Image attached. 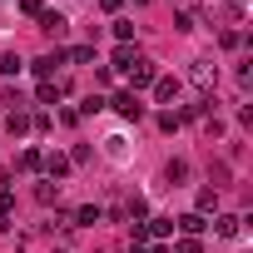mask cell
Listing matches in <instances>:
<instances>
[{
    "mask_svg": "<svg viewBox=\"0 0 253 253\" xmlns=\"http://www.w3.org/2000/svg\"><path fill=\"white\" fill-rule=\"evenodd\" d=\"M124 75H129V94H139V89H149V84L159 80V65H154V60H144V55H134V65L124 70Z\"/></svg>",
    "mask_w": 253,
    "mask_h": 253,
    "instance_id": "obj_1",
    "label": "cell"
},
{
    "mask_svg": "<svg viewBox=\"0 0 253 253\" xmlns=\"http://www.w3.org/2000/svg\"><path fill=\"white\" fill-rule=\"evenodd\" d=\"M189 84L204 89V94H213V84H218V65H213V60H194V65H189Z\"/></svg>",
    "mask_w": 253,
    "mask_h": 253,
    "instance_id": "obj_2",
    "label": "cell"
},
{
    "mask_svg": "<svg viewBox=\"0 0 253 253\" xmlns=\"http://www.w3.org/2000/svg\"><path fill=\"white\" fill-rule=\"evenodd\" d=\"M104 109H114L119 119H144V104H139V94H129V89H119L114 99H104Z\"/></svg>",
    "mask_w": 253,
    "mask_h": 253,
    "instance_id": "obj_3",
    "label": "cell"
},
{
    "mask_svg": "<svg viewBox=\"0 0 253 253\" xmlns=\"http://www.w3.org/2000/svg\"><path fill=\"white\" fill-rule=\"evenodd\" d=\"M149 89H154V99H159V104H179V94H184V80H179V75H159Z\"/></svg>",
    "mask_w": 253,
    "mask_h": 253,
    "instance_id": "obj_4",
    "label": "cell"
},
{
    "mask_svg": "<svg viewBox=\"0 0 253 253\" xmlns=\"http://www.w3.org/2000/svg\"><path fill=\"white\" fill-rule=\"evenodd\" d=\"M204 15H209V20L218 15V20L238 25V20H243V5H238V0H204Z\"/></svg>",
    "mask_w": 253,
    "mask_h": 253,
    "instance_id": "obj_5",
    "label": "cell"
},
{
    "mask_svg": "<svg viewBox=\"0 0 253 253\" xmlns=\"http://www.w3.org/2000/svg\"><path fill=\"white\" fill-rule=\"evenodd\" d=\"M60 65H65V50H50V55H40V60H35V75H40V84H45V80H55V70H60Z\"/></svg>",
    "mask_w": 253,
    "mask_h": 253,
    "instance_id": "obj_6",
    "label": "cell"
},
{
    "mask_svg": "<svg viewBox=\"0 0 253 253\" xmlns=\"http://www.w3.org/2000/svg\"><path fill=\"white\" fill-rule=\"evenodd\" d=\"M40 169H45V174H50V179L60 184V179H65V174L75 169V164H70V154H45V164H40Z\"/></svg>",
    "mask_w": 253,
    "mask_h": 253,
    "instance_id": "obj_7",
    "label": "cell"
},
{
    "mask_svg": "<svg viewBox=\"0 0 253 253\" xmlns=\"http://www.w3.org/2000/svg\"><path fill=\"white\" fill-rule=\"evenodd\" d=\"M194 213H204V218H209V213H218V189H209V184H204V189L194 194Z\"/></svg>",
    "mask_w": 253,
    "mask_h": 253,
    "instance_id": "obj_8",
    "label": "cell"
},
{
    "mask_svg": "<svg viewBox=\"0 0 253 253\" xmlns=\"http://www.w3.org/2000/svg\"><path fill=\"white\" fill-rule=\"evenodd\" d=\"M238 228H243L238 213H213V233H218V238H238Z\"/></svg>",
    "mask_w": 253,
    "mask_h": 253,
    "instance_id": "obj_9",
    "label": "cell"
},
{
    "mask_svg": "<svg viewBox=\"0 0 253 253\" xmlns=\"http://www.w3.org/2000/svg\"><path fill=\"white\" fill-rule=\"evenodd\" d=\"M65 25H70V20H65L60 10H45V15H40V30H45L50 40H60V35H65Z\"/></svg>",
    "mask_w": 253,
    "mask_h": 253,
    "instance_id": "obj_10",
    "label": "cell"
},
{
    "mask_svg": "<svg viewBox=\"0 0 253 253\" xmlns=\"http://www.w3.org/2000/svg\"><path fill=\"white\" fill-rule=\"evenodd\" d=\"M174 228H184V238H199V233L209 228V218H204V213H184V218H174Z\"/></svg>",
    "mask_w": 253,
    "mask_h": 253,
    "instance_id": "obj_11",
    "label": "cell"
},
{
    "mask_svg": "<svg viewBox=\"0 0 253 253\" xmlns=\"http://www.w3.org/2000/svg\"><path fill=\"white\" fill-rule=\"evenodd\" d=\"M35 204H40V209H50V204H60V184H55V179H45V184H35Z\"/></svg>",
    "mask_w": 253,
    "mask_h": 253,
    "instance_id": "obj_12",
    "label": "cell"
},
{
    "mask_svg": "<svg viewBox=\"0 0 253 253\" xmlns=\"http://www.w3.org/2000/svg\"><path fill=\"white\" fill-rule=\"evenodd\" d=\"M99 218H104V209H99V204H80V213H75V228H94Z\"/></svg>",
    "mask_w": 253,
    "mask_h": 253,
    "instance_id": "obj_13",
    "label": "cell"
},
{
    "mask_svg": "<svg viewBox=\"0 0 253 253\" xmlns=\"http://www.w3.org/2000/svg\"><path fill=\"white\" fill-rule=\"evenodd\" d=\"M5 129H10L15 139H20V134H30V114H25V109H10V114H5Z\"/></svg>",
    "mask_w": 253,
    "mask_h": 253,
    "instance_id": "obj_14",
    "label": "cell"
},
{
    "mask_svg": "<svg viewBox=\"0 0 253 253\" xmlns=\"http://www.w3.org/2000/svg\"><path fill=\"white\" fill-rule=\"evenodd\" d=\"M20 70H25V60H20L15 50H0V75H5V80H15Z\"/></svg>",
    "mask_w": 253,
    "mask_h": 253,
    "instance_id": "obj_15",
    "label": "cell"
},
{
    "mask_svg": "<svg viewBox=\"0 0 253 253\" xmlns=\"http://www.w3.org/2000/svg\"><path fill=\"white\" fill-rule=\"evenodd\" d=\"M65 60H70V65H94V45H70Z\"/></svg>",
    "mask_w": 253,
    "mask_h": 253,
    "instance_id": "obj_16",
    "label": "cell"
},
{
    "mask_svg": "<svg viewBox=\"0 0 253 253\" xmlns=\"http://www.w3.org/2000/svg\"><path fill=\"white\" fill-rule=\"evenodd\" d=\"M164 179H169V184H184V179H189V159H169V164H164Z\"/></svg>",
    "mask_w": 253,
    "mask_h": 253,
    "instance_id": "obj_17",
    "label": "cell"
},
{
    "mask_svg": "<svg viewBox=\"0 0 253 253\" xmlns=\"http://www.w3.org/2000/svg\"><path fill=\"white\" fill-rule=\"evenodd\" d=\"M35 99H40V104H60L65 94H60V84H55V80H45V84L35 89Z\"/></svg>",
    "mask_w": 253,
    "mask_h": 253,
    "instance_id": "obj_18",
    "label": "cell"
},
{
    "mask_svg": "<svg viewBox=\"0 0 253 253\" xmlns=\"http://www.w3.org/2000/svg\"><path fill=\"white\" fill-rule=\"evenodd\" d=\"M199 129H204L209 139H223V119H218V114H204V119H199Z\"/></svg>",
    "mask_w": 253,
    "mask_h": 253,
    "instance_id": "obj_19",
    "label": "cell"
},
{
    "mask_svg": "<svg viewBox=\"0 0 253 253\" xmlns=\"http://www.w3.org/2000/svg\"><path fill=\"white\" fill-rule=\"evenodd\" d=\"M174 30H179V35L199 30V15H194V10H179V15H174Z\"/></svg>",
    "mask_w": 253,
    "mask_h": 253,
    "instance_id": "obj_20",
    "label": "cell"
},
{
    "mask_svg": "<svg viewBox=\"0 0 253 253\" xmlns=\"http://www.w3.org/2000/svg\"><path fill=\"white\" fill-rule=\"evenodd\" d=\"M40 164H45L40 149H25V154H20V169H25V174H40Z\"/></svg>",
    "mask_w": 253,
    "mask_h": 253,
    "instance_id": "obj_21",
    "label": "cell"
},
{
    "mask_svg": "<svg viewBox=\"0 0 253 253\" xmlns=\"http://www.w3.org/2000/svg\"><path fill=\"white\" fill-rule=\"evenodd\" d=\"M114 40L119 45H134V20H114Z\"/></svg>",
    "mask_w": 253,
    "mask_h": 253,
    "instance_id": "obj_22",
    "label": "cell"
},
{
    "mask_svg": "<svg viewBox=\"0 0 253 253\" xmlns=\"http://www.w3.org/2000/svg\"><path fill=\"white\" fill-rule=\"evenodd\" d=\"M129 65H134V45H119V50H114V65H109V70H129Z\"/></svg>",
    "mask_w": 253,
    "mask_h": 253,
    "instance_id": "obj_23",
    "label": "cell"
},
{
    "mask_svg": "<svg viewBox=\"0 0 253 253\" xmlns=\"http://www.w3.org/2000/svg\"><path fill=\"white\" fill-rule=\"evenodd\" d=\"M179 124H184V119H179V109H164V114H159V129H164V134H174Z\"/></svg>",
    "mask_w": 253,
    "mask_h": 253,
    "instance_id": "obj_24",
    "label": "cell"
},
{
    "mask_svg": "<svg viewBox=\"0 0 253 253\" xmlns=\"http://www.w3.org/2000/svg\"><path fill=\"white\" fill-rule=\"evenodd\" d=\"M20 15H30V20H40V15H45V0H20Z\"/></svg>",
    "mask_w": 253,
    "mask_h": 253,
    "instance_id": "obj_25",
    "label": "cell"
},
{
    "mask_svg": "<svg viewBox=\"0 0 253 253\" xmlns=\"http://www.w3.org/2000/svg\"><path fill=\"white\" fill-rule=\"evenodd\" d=\"M218 45H223V50H238L243 35H238V30H218Z\"/></svg>",
    "mask_w": 253,
    "mask_h": 253,
    "instance_id": "obj_26",
    "label": "cell"
},
{
    "mask_svg": "<svg viewBox=\"0 0 253 253\" xmlns=\"http://www.w3.org/2000/svg\"><path fill=\"white\" fill-rule=\"evenodd\" d=\"M174 253H204V243H199V238H179V243H174Z\"/></svg>",
    "mask_w": 253,
    "mask_h": 253,
    "instance_id": "obj_27",
    "label": "cell"
},
{
    "mask_svg": "<svg viewBox=\"0 0 253 253\" xmlns=\"http://www.w3.org/2000/svg\"><path fill=\"white\" fill-rule=\"evenodd\" d=\"M10 209H15V194H10V189H0V218H10Z\"/></svg>",
    "mask_w": 253,
    "mask_h": 253,
    "instance_id": "obj_28",
    "label": "cell"
},
{
    "mask_svg": "<svg viewBox=\"0 0 253 253\" xmlns=\"http://www.w3.org/2000/svg\"><path fill=\"white\" fill-rule=\"evenodd\" d=\"M30 129H40V134H50V129H55V119H50V114H35V119H30Z\"/></svg>",
    "mask_w": 253,
    "mask_h": 253,
    "instance_id": "obj_29",
    "label": "cell"
},
{
    "mask_svg": "<svg viewBox=\"0 0 253 253\" xmlns=\"http://www.w3.org/2000/svg\"><path fill=\"white\" fill-rule=\"evenodd\" d=\"M99 109H104V99H99V94H89V99L80 104V114H99Z\"/></svg>",
    "mask_w": 253,
    "mask_h": 253,
    "instance_id": "obj_30",
    "label": "cell"
},
{
    "mask_svg": "<svg viewBox=\"0 0 253 253\" xmlns=\"http://www.w3.org/2000/svg\"><path fill=\"white\" fill-rule=\"evenodd\" d=\"M70 164H89V144H75L70 149Z\"/></svg>",
    "mask_w": 253,
    "mask_h": 253,
    "instance_id": "obj_31",
    "label": "cell"
},
{
    "mask_svg": "<svg viewBox=\"0 0 253 253\" xmlns=\"http://www.w3.org/2000/svg\"><path fill=\"white\" fill-rule=\"evenodd\" d=\"M223 184H228V164H213V184L209 189H223Z\"/></svg>",
    "mask_w": 253,
    "mask_h": 253,
    "instance_id": "obj_32",
    "label": "cell"
},
{
    "mask_svg": "<svg viewBox=\"0 0 253 253\" xmlns=\"http://www.w3.org/2000/svg\"><path fill=\"white\" fill-rule=\"evenodd\" d=\"M119 5H124V0H99V10H104V15H114Z\"/></svg>",
    "mask_w": 253,
    "mask_h": 253,
    "instance_id": "obj_33",
    "label": "cell"
},
{
    "mask_svg": "<svg viewBox=\"0 0 253 253\" xmlns=\"http://www.w3.org/2000/svg\"><path fill=\"white\" fill-rule=\"evenodd\" d=\"M144 253H169V248H164V243H149V248H144Z\"/></svg>",
    "mask_w": 253,
    "mask_h": 253,
    "instance_id": "obj_34",
    "label": "cell"
},
{
    "mask_svg": "<svg viewBox=\"0 0 253 253\" xmlns=\"http://www.w3.org/2000/svg\"><path fill=\"white\" fill-rule=\"evenodd\" d=\"M134 5H149V0H134Z\"/></svg>",
    "mask_w": 253,
    "mask_h": 253,
    "instance_id": "obj_35",
    "label": "cell"
}]
</instances>
